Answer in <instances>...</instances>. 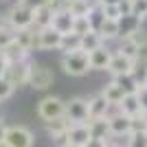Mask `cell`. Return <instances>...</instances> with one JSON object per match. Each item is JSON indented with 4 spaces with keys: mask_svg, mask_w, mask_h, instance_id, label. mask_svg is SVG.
Instances as JSON below:
<instances>
[{
    "mask_svg": "<svg viewBox=\"0 0 147 147\" xmlns=\"http://www.w3.org/2000/svg\"><path fill=\"white\" fill-rule=\"evenodd\" d=\"M61 70L70 77H84L92 70L90 68V59H88L86 51H75V53H64L59 59Z\"/></svg>",
    "mask_w": 147,
    "mask_h": 147,
    "instance_id": "6da1fadb",
    "label": "cell"
},
{
    "mask_svg": "<svg viewBox=\"0 0 147 147\" xmlns=\"http://www.w3.org/2000/svg\"><path fill=\"white\" fill-rule=\"evenodd\" d=\"M33 143H35V136H33V132L29 127H24V125H9L0 147H33Z\"/></svg>",
    "mask_w": 147,
    "mask_h": 147,
    "instance_id": "7a4b0ae2",
    "label": "cell"
},
{
    "mask_svg": "<svg viewBox=\"0 0 147 147\" xmlns=\"http://www.w3.org/2000/svg\"><path fill=\"white\" fill-rule=\"evenodd\" d=\"M55 81V73L51 70L46 64H31V70H29V84L33 90H49Z\"/></svg>",
    "mask_w": 147,
    "mask_h": 147,
    "instance_id": "3957f363",
    "label": "cell"
},
{
    "mask_svg": "<svg viewBox=\"0 0 147 147\" xmlns=\"http://www.w3.org/2000/svg\"><path fill=\"white\" fill-rule=\"evenodd\" d=\"M64 110H66V101L53 94L37 101V117L42 121H53L57 117H64Z\"/></svg>",
    "mask_w": 147,
    "mask_h": 147,
    "instance_id": "277c9868",
    "label": "cell"
},
{
    "mask_svg": "<svg viewBox=\"0 0 147 147\" xmlns=\"http://www.w3.org/2000/svg\"><path fill=\"white\" fill-rule=\"evenodd\" d=\"M5 16H7V24L11 26L13 31L33 26V9L24 7L22 2H16V5H13Z\"/></svg>",
    "mask_w": 147,
    "mask_h": 147,
    "instance_id": "5b68a950",
    "label": "cell"
},
{
    "mask_svg": "<svg viewBox=\"0 0 147 147\" xmlns=\"http://www.w3.org/2000/svg\"><path fill=\"white\" fill-rule=\"evenodd\" d=\"M64 117L73 123H88L90 121V114H88V99L86 97H73L66 101V110H64Z\"/></svg>",
    "mask_w": 147,
    "mask_h": 147,
    "instance_id": "8992f818",
    "label": "cell"
},
{
    "mask_svg": "<svg viewBox=\"0 0 147 147\" xmlns=\"http://www.w3.org/2000/svg\"><path fill=\"white\" fill-rule=\"evenodd\" d=\"M61 33L53 26L46 29H35V51H59Z\"/></svg>",
    "mask_w": 147,
    "mask_h": 147,
    "instance_id": "52a82bcc",
    "label": "cell"
},
{
    "mask_svg": "<svg viewBox=\"0 0 147 147\" xmlns=\"http://www.w3.org/2000/svg\"><path fill=\"white\" fill-rule=\"evenodd\" d=\"M31 64H33L31 59L29 61H18V64H9L5 77L9 79V84H11L13 88H20V86H26V84H29Z\"/></svg>",
    "mask_w": 147,
    "mask_h": 147,
    "instance_id": "ba28073f",
    "label": "cell"
},
{
    "mask_svg": "<svg viewBox=\"0 0 147 147\" xmlns=\"http://www.w3.org/2000/svg\"><path fill=\"white\" fill-rule=\"evenodd\" d=\"M108 125H110V136H127L132 132V117L123 114L114 108L108 117Z\"/></svg>",
    "mask_w": 147,
    "mask_h": 147,
    "instance_id": "9c48e42d",
    "label": "cell"
},
{
    "mask_svg": "<svg viewBox=\"0 0 147 147\" xmlns=\"http://www.w3.org/2000/svg\"><path fill=\"white\" fill-rule=\"evenodd\" d=\"M114 110V105H110L108 101H105V97L101 94V92H97V94H92V97H88V114H90V119H103V117H110V112Z\"/></svg>",
    "mask_w": 147,
    "mask_h": 147,
    "instance_id": "30bf717a",
    "label": "cell"
},
{
    "mask_svg": "<svg viewBox=\"0 0 147 147\" xmlns=\"http://www.w3.org/2000/svg\"><path fill=\"white\" fill-rule=\"evenodd\" d=\"M112 55H114V51L108 46V44H103V46H99V49L90 51L88 53V59H90V68L92 70H108V64H110Z\"/></svg>",
    "mask_w": 147,
    "mask_h": 147,
    "instance_id": "8fae6325",
    "label": "cell"
},
{
    "mask_svg": "<svg viewBox=\"0 0 147 147\" xmlns=\"http://www.w3.org/2000/svg\"><path fill=\"white\" fill-rule=\"evenodd\" d=\"M132 68H134V61L129 59V57L121 55L114 51V55H112L110 64H108V70L105 73H110V77H117V75H125V73H132Z\"/></svg>",
    "mask_w": 147,
    "mask_h": 147,
    "instance_id": "7c38bea8",
    "label": "cell"
},
{
    "mask_svg": "<svg viewBox=\"0 0 147 147\" xmlns=\"http://www.w3.org/2000/svg\"><path fill=\"white\" fill-rule=\"evenodd\" d=\"M73 24H75V16H70L68 9H61V11H55L53 13V29L59 31L61 35L64 33H73Z\"/></svg>",
    "mask_w": 147,
    "mask_h": 147,
    "instance_id": "4fadbf2b",
    "label": "cell"
},
{
    "mask_svg": "<svg viewBox=\"0 0 147 147\" xmlns=\"http://www.w3.org/2000/svg\"><path fill=\"white\" fill-rule=\"evenodd\" d=\"M68 136H70V143H73V145H81V147L92 138L88 123H73V125L68 127Z\"/></svg>",
    "mask_w": 147,
    "mask_h": 147,
    "instance_id": "5bb4252c",
    "label": "cell"
},
{
    "mask_svg": "<svg viewBox=\"0 0 147 147\" xmlns=\"http://www.w3.org/2000/svg\"><path fill=\"white\" fill-rule=\"evenodd\" d=\"M0 53L7 57V61H9V64H18V61H29V55H31V51L22 49V46L16 42V37H13V42L9 44L5 51H0Z\"/></svg>",
    "mask_w": 147,
    "mask_h": 147,
    "instance_id": "9a60e30c",
    "label": "cell"
},
{
    "mask_svg": "<svg viewBox=\"0 0 147 147\" xmlns=\"http://www.w3.org/2000/svg\"><path fill=\"white\" fill-rule=\"evenodd\" d=\"M117 42H119V46H117L114 51H117V53H121V55H125V57H129L132 61H136L143 53H145V51H143L141 46H136L129 37H119Z\"/></svg>",
    "mask_w": 147,
    "mask_h": 147,
    "instance_id": "2e32d148",
    "label": "cell"
},
{
    "mask_svg": "<svg viewBox=\"0 0 147 147\" xmlns=\"http://www.w3.org/2000/svg\"><path fill=\"white\" fill-rule=\"evenodd\" d=\"M138 29H143V20H138L136 16H121L119 18V33H121V37H129Z\"/></svg>",
    "mask_w": 147,
    "mask_h": 147,
    "instance_id": "e0dca14e",
    "label": "cell"
},
{
    "mask_svg": "<svg viewBox=\"0 0 147 147\" xmlns=\"http://www.w3.org/2000/svg\"><path fill=\"white\" fill-rule=\"evenodd\" d=\"M88 127H90L92 138L110 141V125H108V117H103V119H90V121H88Z\"/></svg>",
    "mask_w": 147,
    "mask_h": 147,
    "instance_id": "ac0fdd59",
    "label": "cell"
},
{
    "mask_svg": "<svg viewBox=\"0 0 147 147\" xmlns=\"http://www.w3.org/2000/svg\"><path fill=\"white\" fill-rule=\"evenodd\" d=\"M101 94H103L105 101H108L110 105H114V108H117V105L123 101V97H125V92H123L112 79L108 81V84H103V88H101Z\"/></svg>",
    "mask_w": 147,
    "mask_h": 147,
    "instance_id": "d6986e66",
    "label": "cell"
},
{
    "mask_svg": "<svg viewBox=\"0 0 147 147\" xmlns=\"http://www.w3.org/2000/svg\"><path fill=\"white\" fill-rule=\"evenodd\" d=\"M53 13L55 11H53L49 5L35 9V11H33V26H35V29H46V26H51L53 24Z\"/></svg>",
    "mask_w": 147,
    "mask_h": 147,
    "instance_id": "ffe728a7",
    "label": "cell"
},
{
    "mask_svg": "<svg viewBox=\"0 0 147 147\" xmlns=\"http://www.w3.org/2000/svg\"><path fill=\"white\" fill-rule=\"evenodd\" d=\"M117 110L123 112V114H127V117H136V114H141L143 108H141V103H138V99H136V92H134V94H125L123 101L117 105Z\"/></svg>",
    "mask_w": 147,
    "mask_h": 147,
    "instance_id": "44dd1931",
    "label": "cell"
},
{
    "mask_svg": "<svg viewBox=\"0 0 147 147\" xmlns=\"http://www.w3.org/2000/svg\"><path fill=\"white\" fill-rule=\"evenodd\" d=\"M99 33H101V37L105 40V44L108 42H117L119 37H121V33H119V20L105 18L103 24L99 26Z\"/></svg>",
    "mask_w": 147,
    "mask_h": 147,
    "instance_id": "7402d4cb",
    "label": "cell"
},
{
    "mask_svg": "<svg viewBox=\"0 0 147 147\" xmlns=\"http://www.w3.org/2000/svg\"><path fill=\"white\" fill-rule=\"evenodd\" d=\"M16 42L26 51L35 49V26H29V29H18L16 31Z\"/></svg>",
    "mask_w": 147,
    "mask_h": 147,
    "instance_id": "603a6c76",
    "label": "cell"
},
{
    "mask_svg": "<svg viewBox=\"0 0 147 147\" xmlns=\"http://www.w3.org/2000/svg\"><path fill=\"white\" fill-rule=\"evenodd\" d=\"M59 51L61 55L64 53H75V51H81V37L77 33H64L59 42Z\"/></svg>",
    "mask_w": 147,
    "mask_h": 147,
    "instance_id": "cb8c5ba5",
    "label": "cell"
},
{
    "mask_svg": "<svg viewBox=\"0 0 147 147\" xmlns=\"http://www.w3.org/2000/svg\"><path fill=\"white\" fill-rule=\"evenodd\" d=\"M103 44H105V40L101 37L99 31H90L86 35H81V51H86V53L99 49V46H103Z\"/></svg>",
    "mask_w": 147,
    "mask_h": 147,
    "instance_id": "d4e9b609",
    "label": "cell"
},
{
    "mask_svg": "<svg viewBox=\"0 0 147 147\" xmlns=\"http://www.w3.org/2000/svg\"><path fill=\"white\" fill-rule=\"evenodd\" d=\"M132 77H134V81L138 84V86H145L147 84V57L141 55L138 59L134 61V68H132Z\"/></svg>",
    "mask_w": 147,
    "mask_h": 147,
    "instance_id": "484cf974",
    "label": "cell"
},
{
    "mask_svg": "<svg viewBox=\"0 0 147 147\" xmlns=\"http://www.w3.org/2000/svg\"><path fill=\"white\" fill-rule=\"evenodd\" d=\"M112 81L117 84L119 88H121L125 94H134L136 90H138V84L134 81V77L129 73H125V75H117V77H112Z\"/></svg>",
    "mask_w": 147,
    "mask_h": 147,
    "instance_id": "4316f807",
    "label": "cell"
},
{
    "mask_svg": "<svg viewBox=\"0 0 147 147\" xmlns=\"http://www.w3.org/2000/svg\"><path fill=\"white\" fill-rule=\"evenodd\" d=\"M44 127H46L49 136H53V134H59V132H66V129L70 127V121H68L66 117H57V119H53V121H44Z\"/></svg>",
    "mask_w": 147,
    "mask_h": 147,
    "instance_id": "83f0119b",
    "label": "cell"
},
{
    "mask_svg": "<svg viewBox=\"0 0 147 147\" xmlns=\"http://www.w3.org/2000/svg\"><path fill=\"white\" fill-rule=\"evenodd\" d=\"M66 9L70 11V16L81 18V16H88V11L92 9V2H90V0H73V2H70Z\"/></svg>",
    "mask_w": 147,
    "mask_h": 147,
    "instance_id": "f1b7e54d",
    "label": "cell"
},
{
    "mask_svg": "<svg viewBox=\"0 0 147 147\" xmlns=\"http://www.w3.org/2000/svg\"><path fill=\"white\" fill-rule=\"evenodd\" d=\"M125 147H147V129H143V132H129L125 136Z\"/></svg>",
    "mask_w": 147,
    "mask_h": 147,
    "instance_id": "f546056e",
    "label": "cell"
},
{
    "mask_svg": "<svg viewBox=\"0 0 147 147\" xmlns=\"http://www.w3.org/2000/svg\"><path fill=\"white\" fill-rule=\"evenodd\" d=\"M101 11H103L105 18H110V20L121 18V9H119L117 0H103V2H101Z\"/></svg>",
    "mask_w": 147,
    "mask_h": 147,
    "instance_id": "4dcf8cb0",
    "label": "cell"
},
{
    "mask_svg": "<svg viewBox=\"0 0 147 147\" xmlns=\"http://www.w3.org/2000/svg\"><path fill=\"white\" fill-rule=\"evenodd\" d=\"M92 31V24L90 20H88V16H81V18H75V24H73V33H77V35H86V33H90Z\"/></svg>",
    "mask_w": 147,
    "mask_h": 147,
    "instance_id": "1f68e13d",
    "label": "cell"
},
{
    "mask_svg": "<svg viewBox=\"0 0 147 147\" xmlns=\"http://www.w3.org/2000/svg\"><path fill=\"white\" fill-rule=\"evenodd\" d=\"M13 37H16V31L11 29V26H0V51H5L9 44L13 42Z\"/></svg>",
    "mask_w": 147,
    "mask_h": 147,
    "instance_id": "d6a6232c",
    "label": "cell"
},
{
    "mask_svg": "<svg viewBox=\"0 0 147 147\" xmlns=\"http://www.w3.org/2000/svg\"><path fill=\"white\" fill-rule=\"evenodd\" d=\"M132 16L145 22L147 20V0H132Z\"/></svg>",
    "mask_w": 147,
    "mask_h": 147,
    "instance_id": "836d02e7",
    "label": "cell"
},
{
    "mask_svg": "<svg viewBox=\"0 0 147 147\" xmlns=\"http://www.w3.org/2000/svg\"><path fill=\"white\" fill-rule=\"evenodd\" d=\"M13 90H16V88L9 84V79H7V77H0V101H7V99H11Z\"/></svg>",
    "mask_w": 147,
    "mask_h": 147,
    "instance_id": "e575fe53",
    "label": "cell"
},
{
    "mask_svg": "<svg viewBox=\"0 0 147 147\" xmlns=\"http://www.w3.org/2000/svg\"><path fill=\"white\" fill-rule=\"evenodd\" d=\"M129 40H132L136 46H141L143 51H147V31H145V29H138L136 33H132V35H129Z\"/></svg>",
    "mask_w": 147,
    "mask_h": 147,
    "instance_id": "d590c367",
    "label": "cell"
},
{
    "mask_svg": "<svg viewBox=\"0 0 147 147\" xmlns=\"http://www.w3.org/2000/svg\"><path fill=\"white\" fill-rule=\"evenodd\" d=\"M51 141H53V147H68V145H70L68 129H66V132H59V134H53V136H51Z\"/></svg>",
    "mask_w": 147,
    "mask_h": 147,
    "instance_id": "8d00e7d4",
    "label": "cell"
},
{
    "mask_svg": "<svg viewBox=\"0 0 147 147\" xmlns=\"http://www.w3.org/2000/svg\"><path fill=\"white\" fill-rule=\"evenodd\" d=\"M143 129H147V121L143 119V112H141V114L132 117V132H143Z\"/></svg>",
    "mask_w": 147,
    "mask_h": 147,
    "instance_id": "74e56055",
    "label": "cell"
},
{
    "mask_svg": "<svg viewBox=\"0 0 147 147\" xmlns=\"http://www.w3.org/2000/svg\"><path fill=\"white\" fill-rule=\"evenodd\" d=\"M136 99H138V103H141L143 110H147V84H145V86H138V90H136Z\"/></svg>",
    "mask_w": 147,
    "mask_h": 147,
    "instance_id": "f35d334b",
    "label": "cell"
},
{
    "mask_svg": "<svg viewBox=\"0 0 147 147\" xmlns=\"http://www.w3.org/2000/svg\"><path fill=\"white\" fill-rule=\"evenodd\" d=\"M121 16H132V0H117Z\"/></svg>",
    "mask_w": 147,
    "mask_h": 147,
    "instance_id": "ab89813d",
    "label": "cell"
},
{
    "mask_svg": "<svg viewBox=\"0 0 147 147\" xmlns=\"http://www.w3.org/2000/svg\"><path fill=\"white\" fill-rule=\"evenodd\" d=\"M18 2H22L24 7L33 9V11H35V9H40V7H44V5H46V0H18Z\"/></svg>",
    "mask_w": 147,
    "mask_h": 147,
    "instance_id": "60d3db41",
    "label": "cell"
},
{
    "mask_svg": "<svg viewBox=\"0 0 147 147\" xmlns=\"http://www.w3.org/2000/svg\"><path fill=\"white\" fill-rule=\"evenodd\" d=\"M84 147H105V141L103 138H90Z\"/></svg>",
    "mask_w": 147,
    "mask_h": 147,
    "instance_id": "b9f144b4",
    "label": "cell"
},
{
    "mask_svg": "<svg viewBox=\"0 0 147 147\" xmlns=\"http://www.w3.org/2000/svg\"><path fill=\"white\" fill-rule=\"evenodd\" d=\"M7 68H9V61H7V57L2 55V53H0V77H5Z\"/></svg>",
    "mask_w": 147,
    "mask_h": 147,
    "instance_id": "7bdbcfd3",
    "label": "cell"
},
{
    "mask_svg": "<svg viewBox=\"0 0 147 147\" xmlns=\"http://www.w3.org/2000/svg\"><path fill=\"white\" fill-rule=\"evenodd\" d=\"M5 132H7V125L0 121V145H2V138H5Z\"/></svg>",
    "mask_w": 147,
    "mask_h": 147,
    "instance_id": "ee69618b",
    "label": "cell"
},
{
    "mask_svg": "<svg viewBox=\"0 0 147 147\" xmlns=\"http://www.w3.org/2000/svg\"><path fill=\"white\" fill-rule=\"evenodd\" d=\"M105 147H121V145H119L117 141H112V138H110V141H105Z\"/></svg>",
    "mask_w": 147,
    "mask_h": 147,
    "instance_id": "f6af8a7d",
    "label": "cell"
},
{
    "mask_svg": "<svg viewBox=\"0 0 147 147\" xmlns=\"http://www.w3.org/2000/svg\"><path fill=\"white\" fill-rule=\"evenodd\" d=\"M0 26H7V16H0Z\"/></svg>",
    "mask_w": 147,
    "mask_h": 147,
    "instance_id": "bcb514c9",
    "label": "cell"
},
{
    "mask_svg": "<svg viewBox=\"0 0 147 147\" xmlns=\"http://www.w3.org/2000/svg\"><path fill=\"white\" fill-rule=\"evenodd\" d=\"M143 119H145V121H147V110H143Z\"/></svg>",
    "mask_w": 147,
    "mask_h": 147,
    "instance_id": "7dc6e473",
    "label": "cell"
},
{
    "mask_svg": "<svg viewBox=\"0 0 147 147\" xmlns=\"http://www.w3.org/2000/svg\"><path fill=\"white\" fill-rule=\"evenodd\" d=\"M64 2H66V7H68V5H70V2H73V0H64Z\"/></svg>",
    "mask_w": 147,
    "mask_h": 147,
    "instance_id": "c3c4849f",
    "label": "cell"
},
{
    "mask_svg": "<svg viewBox=\"0 0 147 147\" xmlns=\"http://www.w3.org/2000/svg\"><path fill=\"white\" fill-rule=\"evenodd\" d=\"M68 147H81V145H73V143H70V145H68Z\"/></svg>",
    "mask_w": 147,
    "mask_h": 147,
    "instance_id": "681fc988",
    "label": "cell"
},
{
    "mask_svg": "<svg viewBox=\"0 0 147 147\" xmlns=\"http://www.w3.org/2000/svg\"><path fill=\"white\" fill-rule=\"evenodd\" d=\"M0 103H2V101H0Z\"/></svg>",
    "mask_w": 147,
    "mask_h": 147,
    "instance_id": "f907efd6",
    "label": "cell"
}]
</instances>
